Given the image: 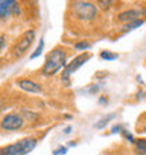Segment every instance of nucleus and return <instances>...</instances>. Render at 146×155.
I'll return each mask as SVG.
<instances>
[{"label": "nucleus", "instance_id": "1", "mask_svg": "<svg viewBox=\"0 0 146 155\" xmlns=\"http://www.w3.org/2000/svg\"><path fill=\"white\" fill-rule=\"evenodd\" d=\"M66 59H68V51L63 47H55L46 55L45 64L42 66V69H41V74L44 75V76H53L62 68L63 69L66 68V65H68Z\"/></svg>", "mask_w": 146, "mask_h": 155}, {"label": "nucleus", "instance_id": "2", "mask_svg": "<svg viewBox=\"0 0 146 155\" xmlns=\"http://www.w3.org/2000/svg\"><path fill=\"white\" fill-rule=\"evenodd\" d=\"M98 14L97 6H94L90 2H75L72 3V16L75 20L81 23V24H87L96 20Z\"/></svg>", "mask_w": 146, "mask_h": 155}, {"label": "nucleus", "instance_id": "3", "mask_svg": "<svg viewBox=\"0 0 146 155\" xmlns=\"http://www.w3.org/2000/svg\"><path fill=\"white\" fill-rule=\"evenodd\" d=\"M36 141L33 137H27L14 144H10L7 147H3L0 150V155H27L36 147Z\"/></svg>", "mask_w": 146, "mask_h": 155}, {"label": "nucleus", "instance_id": "4", "mask_svg": "<svg viewBox=\"0 0 146 155\" xmlns=\"http://www.w3.org/2000/svg\"><path fill=\"white\" fill-rule=\"evenodd\" d=\"M34 40H35V31L34 30H27L17 41L14 47H13V55L14 58H21L27 51L30 49V47L33 45Z\"/></svg>", "mask_w": 146, "mask_h": 155}, {"label": "nucleus", "instance_id": "5", "mask_svg": "<svg viewBox=\"0 0 146 155\" xmlns=\"http://www.w3.org/2000/svg\"><path fill=\"white\" fill-rule=\"evenodd\" d=\"M90 58H91V54H81V55H77L76 58H73L70 62H68L66 68L63 69V72H62V82H63V83H66V86H69V83H70V81H69L70 75H72L73 72H76V71L79 69L81 65H84Z\"/></svg>", "mask_w": 146, "mask_h": 155}, {"label": "nucleus", "instance_id": "6", "mask_svg": "<svg viewBox=\"0 0 146 155\" xmlns=\"http://www.w3.org/2000/svg\"><path fill=\"white\" fill-rule=\"evenodd\" d=\"M23 126H24V117L20 113H16V111L7 113V114L2 118V121H0L2 130H6V131L20 130Z\"/></svg>", "mask_w": 146, "mask_h": 155}, {"label": "nucleus", "instance_id": "7", "mask_svg": "<svg viewBox=\"0 0 146 155\" xmlns=\"http://www.w3.org/2000/svg\"><path fill=\"white\" fill-rule=\"evenodd\" d=\"M20 14V3L14 0H0V20Z\"/></svg>", "mask_w": 146, "mask_h": 155}, {"label": "nucleus", "instance_id": "8", "mask_svg": "<svg viewBox=\"0 0 146 155\" xmlns=\"http://www.w3.org/2000/svg\"><path fill=\"white\" fill-rule=\"evenodd\" d=\"M143 10H138V8H129V10H125V12L119 13L117 16L118 21H121V23H132V21H136L139 20V17L143 16Z\"/></svg>", "mask_w": 146, "mask_h": 155}, {"label": "nucleus", "instance_id": "9", "mask_svg": "<svg viewBox=\"0 0 146 155\" xmlns=\"http://www.w3.org/2000/svg\"><path fill=\"white\" fill-rule=\"evenodd\" d=\"M16 85L18 86L20 89L25 90V92H30V93H41V92H42L41 85H38V83H36V82H34V81L25 79V78L18 79V81L16 82Z\"/></svg>", "mask_w": 146, "mask_h": 155}, {"label": "nucleus", "instance_id": "10", "mask_svg": "<svg viewBox=\"0 0 146 155\" xmlns=\"http://www.w3.org/2000/svg\"><path fill=\"white\" fill-rule=\"evenodd\" d=\"M134 150L136 152V155H146V138L135 140Z\"/></svg>", "mask_w": 146, "mask_h": 155}, {"label": "nucleus", "instance_id": "11", "mask_svg": "<svg viewBox=\"0 0 146 155\" xmlns=\"http://www.w3.org/2000/svg\"><path fill=\"white\" fill-rule=\"evenodd\" d=\"M115 116H117L115 113H111V114L106 116V117H103L101 120H98V121L94 124V128H97V130H103V128H104V127H106L107 124H108V123L111 121L114 117H115Z\"/></svg>", "mask_w": 146, "mask_h": 155}, {"label": "nucleus", "instance_id": "12", "mask_svg": "<svg viewBox=\"0 0 146 155\" xmlns=\"http://www.w3.org/2000/svg\"><path fill=\"white\" fill-rule=\"evenodd\" d=\"M136 131L138 133H146V113L139 116V120L136 123Z\"/></svg>", "mask_w": 146, "mask_h": 155}, {"label": "nucleus", "instance_id": "13", "mask_svg": "<svg viewBox=\"0 0 146 155\" xmlns=\"http://www.w3.org/2000/svg\"><path fill=\"white\" fill-rule=\"evenodd\" d=\"M142 24H143L142 20H136V21H132V23H128V24H125L122 27V33H128L131 30H135L136 27H141Z\"/></svg>", "mask_w": 146, "mask_h": 155}, {"label": "nucleus", "instance_id": "14", "mask_svg": "<svg viewBox=\"0 0 146 155\" xmlns=\"http://www.w3.org/2000/svg\"><path fill=\"white\" fill-rule=\"evenodd\" d=\"M73 48L77 49V51H86V49H90L91 48V42H89V41H79V42H76V44L73 45Z\"/></svg>", "mask_w": 146, "mask_h": 155}, {"label": "nucleus", "instance_id": "15", "mask_svg": "<svg viewBox=\"0 0 146 155\" xmlns=\"http://www.w3.org/2000/svg\"><path fill=\"white\" fill-rule=\"evenodd\" d=\"M118 57H119L118 54H113L110 51H101V54H100V58L104 61H115V59H118Z\"/></svg>", "mask_w": 146, "mask_h": 155}, {"label": "nucleus", "instance_id": "16", "mask_svg": "<svg viewBox=\"0 0 146 155\" xmlns=\"http://www.w3.org/2000/svg\"><path fill=\"white\" fill-rule=\"evenodd\" d=\"M42 49H44V40L41 38L40 40V44H38V47H36V49L34 51L33 54H31V57H30V59H35V58H38L42 54Z\"/></svg>", "mask_w": 146, "mask_h": 155}, {"label": "nucleus", "instance_id": "17", "mask_svg": "<svg viewBox=\"0 0 146 155\" xmlns=\"http://www.w3.org/2000/svg\"><path fill=\"white\" fill-rule=\"evenodd\" d=\"M66 152H68V148L66 147H59L53 151V155H65Z\"/></svg>", "mask_w": 146, "mask_h": 155}, {"label": "nucleus", "instance_id": "18", "mask_svg": "<svg viewBox=\"0 0 146 155\" xmlns=\"http://www.w3.org/2000/svg\"><path fill=\"white\" fill-rule=\"evenodd\" d=\"M100 87H101V86L97 85V83H96V85H91V86L89 87V94H94V93H97L98 90H100Z\"/></svg>", "mask_w": 146, "mask_h": 155}, {"label": "nucleus", "instance_id": "19", "mask_svg": "<svg viewBox=\"0 0 146 155\" xmlns=\"http://www.w3.org/2000/svg\"><path fill=\"white\" fill-rule=\"evenodd\" d=\"M122 135H124V137H125V138L128 140V141H129V143H132V144L135 143V140H134V137H132V134H129V133H128V131L122 130Z\"/></svg>", "mask_w": 146, "mask_h": 155}, {"label": "nucleus", "instance_id": "20", "mask_svg": "<svg viewBox=\"0 0 146 155\" xmlns=\"http://www.w3.org/2000/svg\"><path fill=\"white\" fill-rule=\"evenodd\" d=\"M111 3H113V2H97V4L103 8V10L108 8V7H110V4H111Z\"/></svg>", "mask_w": 146, "mask_h": 155}, {"label": "nucleus", "instance_id": "21", "mask_svg": "<svg viewBox=\"0 0 146 155\" xmlns=\"http://www.w3.org/2000/svg\"><path fill=\"white\" fill-rule=\"evenodd\" d=\"M4 44H6V37H4L3 34H0V51L3 49Z\"/></svg>", "mask_w": 146, "mask_h": 155}, {"label": "nucleus", "instance_id": "22", "mask_svg": "<svg viewBox=\"0 0 146 155\" xmlns=\"http://www.w3.org/2000/svg\"><path fill=\"white\" fill-rule=\"evenodd\" d=\"M118 131H122V127L121 126H114L113 130H111V133H113V134H115V133H118Z\"/></svg>", "mask_w": 146, "mask_h": 155}, {"label": "nucleus", "instance_id": "23", "mask_svg": "<svg viewBox=\"0 0 146 155\" xmlns=\"http://www.w3.org/2000/svg\"><path fill=\"white\" fill-rule=\"evenodd\" d=\"M4 107H6V103H4V100H2V99H0V111L4 110Z\"/></svg>", "mask_w": 146, "mask_h": 155}, {"label": "nucleus", "instance_id": "24", "mask_svg": "<svg viewBox=\"0 0 146 155\" xmlns=\"http://www.w3.org/2000/svg\"><path fill=\"white\" fill-rule=\"evenodd\" d=\"M70 131H72V127H70V126H68V127H66V128H65V130H63V133H65V134H69Z\"/></svg>", "mask_w": 146, "mask_h": 155}, {"label": "nucleus", "instance_id": "25", "mask_svg": "<svg viewBox=\"0 0 146 155\" xmlns=\"http://www.w3.org/2000/svg\"><path fill=\"white\" fill-rule=\"evenodd\" d=\"M98 102H100V103H107V99L106 97H101L100 100H98Z\"/></svg>", "mask_w": 146, "mask_h": 155}]
</instances>
